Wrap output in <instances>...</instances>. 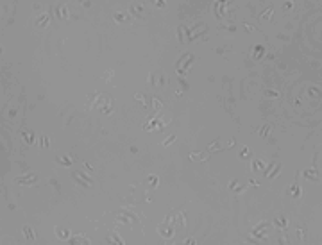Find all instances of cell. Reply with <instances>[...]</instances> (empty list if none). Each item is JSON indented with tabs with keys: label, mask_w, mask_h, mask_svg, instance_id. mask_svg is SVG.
<instances>
[{
	"label": "cell",
	"mask_w": 322,
	"mask_h": 245,
	"mask_svg": "<svg viewBox=\"0 0 322 245\" xmlns=\"http://www.w3.org/2000/svg\"><path fill=\"white\" fill-rule=\"evenodd\" d=\"M184 227V213L182 211H172L170 215H167V218L163 220V224L158 227V233L161 238L170 240L177 234L179 231Z\"/></svg>",
	"instance_id": "cell-1"
},
{
	"label": "cell",
	"mask_w": 322,
	"mask_h": 245,
	"mask_svg": "<svg viewBox=\"0 0 322 245\" xmlns=\"http://www.w3.org/2000/svg\"><path fill=\"white\" fill-rule=\"evenodd\" d=\"M267 231H268V224H261L252 231V236L254 238H267Z\"/></svg>",
	"instance_id": "cell-2"
},
{
	"label": "cell",
	"mask_w": 322,
	"mask_h": 245,
	"mask_svg": "<svg viewBox=\"0 0 322 245\" xmlns=\"http://www.w3.org/2000/svg\"><path fill=\"white\" fill-rule=\"evenodd\" d=\"M72 177H73V179H77V182H79V184H82V186H86V188H90V186H91V181H90L86 175H82L81 172H75Z\"/></svg>",
	"instance_id": "cell-3"
},
{
	"label": "cell",
	"mask_w": 322,
	"mask_h": 245,
	"mask_svg": "<svg viewBox=\"0 0 322 245\" xmlns=\"http://www.w3.org/2000/svg\"><path fill=\"white\" fill-rule=\"evenodd\" d=\"M34 179H36V174H29V175H25V177H16L14 182H16V184H32Z\"/></svg>",
	"instance_id": "cell-4"
},
{
	"label": "cell",
	"mask_w": 322,
	"mask_h": 245,
	"mask_svg": "<svg viewBox=\"0 0 322 245\" xmlns=\"http://www.w3.org/2000/svg\"><path fill=\"white\" fill-rule=\"evenodd\" d=\"M54 233H56V236H57L59 240H68V238H70V233H68V229L56 227V229H54Z\"/></svg>",
	"instance_id": "cell-5"
},
{
	"label": "cell",
	"mask_w": 322,
	"mask_h": 245,
	"mask_svg": "<svg viewBox=\"0 0 322 245\" xmlns=\"http://www.w3.org/2000/svg\"><path fill=\"white\" fill-rule=\"evenodd\" d=\"M107 242H109V243H118V245H124V243H125V242L120 238V234H116V233H109Z\"/></svg>",
	"instance_id": "cell-6"
},
{
	"label": "cell",
	"mask_w": 322,
	"mask_h": 245,
	"mask_svg": "<svg viewBox=\"0 0 322 245\" xmlns=\"http://www.w3.org/2000/svg\"><path fill=\"white\" fill-rule=\"evenodd\" d=\"M163 127H165V125L161 124V120H152L150 124H147V125H145V129H147V131H154V129H163Z\"/></svg>",
	"instance_id": "cell-7"
},
{
	"label": "cell",
	"mask_w": 322,
	"mask_h": 245,
	"mask_svg": "<svg viewBox=\"0 0 322 245\" xmlns=\"http://www.w3.org/2000/svg\"><path fill=\"white\" fill-rule=\"evenodd\" d=\"M265 168H267V165H265L263 159H256V161L252 163V170H254V172H263Z\"/></svg>",
	"instance_id": "cell-8"
},
{
	"label": "cell",
	"mask_w": 322,
	"mask_h": 245,
	"mask_svg": "<svg viewBox=\"0 0 322 245\" xmlns=\"http://www.w3.org/2000/svg\"><path fill=\"white\" fill-rule=\"evenodd\" d=\"M131 220H134V216H131V215H120V216H116V224H118V225L129 224Z\"/></svg>",
	"instance_id": "cell-9"
},
{
	"label": "cell",
	"mask_w": 322,
	"mask_h": 245,
	"mask_svg": "<svg viewBox=\"0 0 322 245\" xmlns=\"http://www.w3.org/2000/svg\"><path fill=\"white\" fill-rule=\"evenodd\" d=\"M304 177L310 179V181H313V182H317V181H319V172H317V170H306V172H304Z\"/></svg>",
	"instance_id": "cell-10"
},
{
	"label": "cell",
	"mask_w": 322,
	"mask_h": 245,
	"mask_svg": "<svg viewBox=\"0 0 322 245\" xmlns=\"http://www.w3.org/2000/svg\"><path fill=\"white\" fill-rule=\"evenodd\" d=\"M274 224H276L279 229H285L286 225H288V222H286L285 216H276V218H274Z\"/></svg>",
	"instance_id": "cell-11"
},
{
	"label": "cell",
	"mask_w": 322,
	"mask_h": 245,
	"mask_svg": "<svg viewBox=\"0 0 322 245\" xmlns=\"http://www.w3.org/2000/svg\"><path fill=\"white\" fill-rule=\"evenodd\" d=\"M263 54H265V48H263L261 45L254 47V54H252V57H254V59H261V57H263Z\"/></svg>",
	"instance_id": "cell-12"
},
{
	"label": "cell",
	"mask_w": 322,
	"mask_h": 245,
	"mask_svg": "<svg viewBox=\"0 0 322 245\" xmlns=\"http://www.w3.org/2000/svg\"><path fill=\"white\" fill-rule=\"evenodd\" d=\"M229 188H231V190H235V191H238V193L245 190V186H240V184H238V181H235V179L229 182Z\"/></svg>",
	"instance_id": "cell-13"
},
{
	"label": "cell",
	"mask_w": 322,
	"mask_h": 245,
	"mask_svg": "<svg viewBox=\"0 0 322 245\" xmlns=\"http://www.w3.org/2000/svg\"><path fill=\"white\" fill-rule=\"evenodd\" d=\"M202 31H206V25H199V27H197V29H193L192 32L188 31V38L192 39V38H195V36L199 34V32H202Z\"/></svg>",
	"instance_id": "cell-14"
},
{
	"label": "cell",
	"mask_w": 322,
	"mask_h": 245,
	"mask_svg": "<svg viewBox=\"0 0 322 245\" xmlns=\"http://www.w3.org/2000/svg\"><path fill=\"white\" fill-rule=\"evenodd\" d=\"M56 163L65 165V167H70V165H72V159H70V158H66V156H63V158H56Z\"/></svg>",
	"instance_id": "cell-15"
},
{
	"label": "cell",
	"mask_w": 322,
	"mask_h": 245,
	"mask_svg": "<svg viewBox=\"0 0 322 245\" xmlns=\"http://www.w3.org/2000/svg\"><path fill=\"white\" fill-rule=\"evenodd\" d=\"M190 158H192V161H204L208 156H204V154H199V152H192V154H190Z\"/></svg>",
	"instance_id": "cell-16"
},
{
	"label": "cell",
	"mask_w": 322,
	"mask_h": 245,
	"mask_svg": "<svg viewBox=\"0 0 322 245\" xmlns=\"http://www.w3.org/2000/svg\"><path fill=\"white\" fill-rule=\"evenodd\" d=\"M23 234H25V238H27V240H34V231H32L29 225H25V227H23Z\"/></svg>",
	"instance_id": "cell-17"
},
{
	"label": "cell",
	"mask_w": 322,
	"mask_h": 245,
	"mask_svg": "<svg viewBox=\"0 0 322 245\" xmlns=\"http://www.w3.org/2000/svg\"><path fill=\"white\" fill-rule=\"evenodd\" d=\"M216 149H218V150H222V149H225V147H222V145H220V140L213 141V143H211V145L208 147V150H210V152H215Z\"/></svg>",
	"instance_id": "cell-18"
},
{
	"label": "cell",
	"mask_w": 322,
	"mask_h": 245,
	"mask_svg": "<svg viewBox=\"0 0 322 245\" xmlns=\"http://www.w3.org/2000/svg\"><path fill=\"white\" fill-rule=\"evenodd\" d=\"M57 16H59V18H68L66 5H59V7H57Z\"/></svg>",
	"instance_id": "cell-19"
},
{
	"label": "cell",
	"mask_w": 322,
	"mask_h": 245,
	"mask_svg": "<svg viewBox=\"0 0 322 245\" xmlns=\"http://www.w3.org/2000/svg\"><path fill=\"white\" fill-rule=\"evenodd\" d=\"M227 5V2H220V4H215V7H216V14H224V7Z\"/></svg>",
	"instance_id": "cell-20"
},
{
	"label": "cell",
	"mask_w": 322,
	"mask_h": 245,
	"mask_svg": "<svg viewBox=\"0 0 322 245\" xmlns=\"http://www.w3.org/2000/svg\"><path fill=\"white\" fill-rule=\"evenodd\" d=\"M47 25H48V16L43 14V16L38 20V27H47Z\"/></svg>",
	"instance_id": "cell-21"
},
{
	"label": "cell",
	"mask_w": 322,
	"mask_h": 245,
	"mask_svg": "<svg viewBox=\"0 0 322 245\" xmlns=\"http://www.w3.org/2000/svg\"><path fill=\"white\" fill-rule=\"evenodd\" d=\"M274 167H276V168H274L272 172H268V174H267V177H268V179H272V177H276V175H278L279 172H281V165H274Z\"/></svg>",
	"instance_id": "cell-22"
},
{
	"label": "cell",
	"mask_w": 322,
	"mask_h": 245,
	"mask_svg": "<svg viewBox=\"0 0 322 245\" xmlns=\"http://www.w3.org/2000/svg\"><path fill=\"white\" fill-rule=\"evenodd\" d=\"M72 243H90V240H84V236H73Z\"/></svg>",
	"instance_id": "cell-23"
},
{
	"label": "cell",
	"mask_w": 322,
	"mask_h": 245,
	"mask_svg": "<svg viewBox=\"0 0 322 245\" xmlns=\"http://www.w3.org/2000/svg\"><path fill=\"white\" fill-rule=\"evenodd\" d=\"M250 154H252V152H250L249 147H244V149H242V152H240V158H242V159H245V158H249Z\"/></svg>",
	"instance_id": "cell-24"
},
{
	"label": "cell",
	"mask_w": 322,
	"mask_h": 245,
	"mask_svg": "<svg viewBox=\"0 0 322 245\" xmlns=\"http://www.w3.org/2000/svg\"><path fill=\"white\" fill-rule=\"evenodd\" d=\"M268 133H270V125L267 124V125L259 131V134H261V138H268Z\"/></svg>",
	"instance_id": "cell-25"
},
{
	"label": "cell",
	"mask_w": 322,
	"mask_h": 245,
	"mask_svg": "<svg viewBox=\"0 0 322 245\" xmlns=\"http://www.w3.org/2000/svg\"><path fill=\"white\" fill-rule=\"evenodd\" d=\"M23 140L27 143H34V134L32 133H23Z\"/></svg>",
	"instance_id": "cell-26"
},
{
	"label": "cell",
	"mask_w": 322,
	"mask_h": 245,
	"mask_svg": "<svg viewBox=\"0 0 322 245\" xmlns=\"http://www.w3.org/2000/svg\"><path fill=\"white\" fill-rule=\"evenodd\" d=\"M147 181H149V184H150L152 188H154V186H158V177H156V175H149V179H147Z\"/></svg>",
	"instance_id": "cell-27"
},
{
	"label": "cell",
	"mask_w": 322,
	"mask_h": 245,
	"mask_svg": "<svg viewBox=\"0 0 322 245\" xmlns=\"http://www.w3.org/2000/svg\"><path fill=\"white\" fill-rule=\"evenodd\" d=\"M290 193H292L293 197H299V195H301V190H299V186H297V184H295V186H292V188H290Z\"/></svg>",
	"instance_id": "cell-28"
},
{
	"label": "cell",
	"mask_w": 322,
	"mask_h": 245,
	"mask_svg": "<svg viewBox=\"0 0 322 245\" xmlns=\"http://www.w3.org/2000/svg\"><path fill=\"white\" fill-rule=\"evenodd\" d=\"M131 13H134V14H142L143 7L142 5H133V7H131Z\"/></svg>",
	"instance_id": "cell-29"
},
{
	"label": "cell",
	"mask_w": 322,
	"mask_h": 245,
	"mask_svg": "<svg viewBox=\"0 0 322 245\" xmlns=\"http://www.w3.org/2000/svg\"><path fill=\"white\" fill-rule=\"evenodd\" d=\"M272 11H274V9H272V7H268V9L261 14V18H263V20H268V18H270V14H272Z\"/></svg>",
	"instance_id": "cell-30"
},
{
	"label": "cell",
	"mask_w": 322,
	"mask_h": 245,
	"mask_svg": "<svg viewBox=\"0 0 322 245\" xmlns=\"http://www.w3.org/2000/svg\"><path fill=\"white\" fill-rule=\"evenodd\" d=\"M125 18H127V16L122 14V13H116V14H115V20H116V22H125Z\"/></svg>",
	"instance_id": "cell-31"
},
{
	"label": "cell",
	"mask_w": 322,
	"mask_h": 245,
	"mask_svg": "<svg viewBox=\"0 0 322 245\" xmlns=\"http://www.w3.org/2000/svg\"><path fill=\"white\" fill-rule=\"evenodd\" d=\"M152 106H154V109H156V111H159V109H161V104H159V100H158V99H152Z\"/></svg>",
	"instance_id": "cell-32"
},
{
	"label": "cell",
	"mask_w": 322,
	"mask_h": 245,
	"mask_svg": "<svg viewBox=\"0 0 322 245\" xmlns=\"http://www.w3.org/2000/svg\"><path fill=\"white\" fill-rule=\"evenodd\" d=\"M176 140V136H168V138H167V140L163 141V147H168V145H170V143H172V141Z\"/></svg>",
	"instance_id": "cell-33"
},
{
	"label": "cell",
	"mask_w": 322,
	"mask_h": 245,
	"mask_svg": "<svg viewBox=\"0 0 322 245\" xmlns=\"http://www.w3.org/2000/svg\"><path fill=\"white\" fill-rule=\"evenodd\" d=\"M41 147H48V138L47 136H41Z\"/></svg>",
	"instance_id": "cell-34"
},
{
	"label": "cell",
	"mask_w": 322,
	"mask_h": 245,
	"mask_svg": "<svg viewBox=\"0 0 322 245\" xmlns=\"http://www.w3.org/2000/svg\"><path fill=\"white\" fill-rule=\"evenodd\" d=\"M267 97H268V99H274V97H278V91H267Z\"/></svg>",
	"instance_id": "cell-35"
},
{
	"label": "cell",
	"mask_w": 322,
	"mask_h": 245,
	"mask_svg": "<svg viewBox=\"0 0 322 245\" xmlns=\"http://www.w3.org/2000/svg\"><path fill=\"white\" fill-rule=\"evenodd\" d=\"M310 95H311V97H319V91H317L315 88H311V90H310Z\"/></svg>",
	"instance_id": "cell-36"
},
{
	"label": "cell",
	"mask_w": 322,
	"mask_h": 245,
	"mask_svg": "<svg viewBox=\"0 0 322 245\" xmlns=\"http://www.w3.org/2000/svg\"><path fill=\"white\" fill-rule=\"evenodd\" d=\"M292 7H293V4H292V2H286V4H285V9H292Z\"/></svg>",
	"instance_id": "cell-37"
},
{
	"label": "cell",
	"mask_w": 322,
	"mask_h": 245,
	"mask_svg": "<svg viewBox=\"0 0 322 245\" xmlns=\"http://www.w3.org/2000/svg\"><path fill=\"white\" fill-rule=\"evenodd\" d=\"M245 29H247L249 32H252V31H254V27H252V25H247V23H245Z\"/></svg>",
	"instance_id": "cell-38"
}]
</instances>
